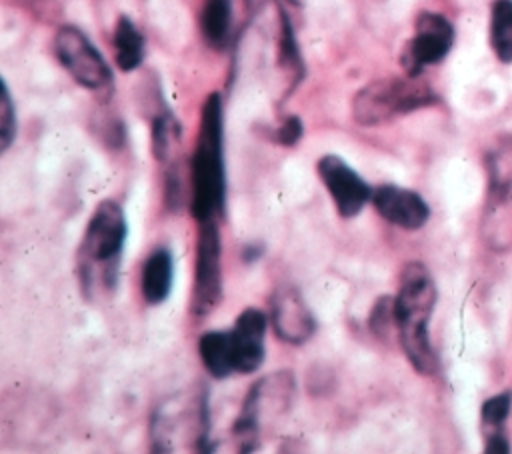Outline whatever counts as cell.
Listing matches in <instances>:
<instances>
[{
  "mask_svg": "<svg viewBox=\"0 0 512 454\" xmlns=\"http://www.w3.org/2000/svg\"><path fill=\"white\" fill-rule=\"evenodd\" d=\"M198 354H200L204 368L214 378H226L232 372H236L230 330L228 332H224V330L204 332L198 340Z\"/></svg>",
  "mask_w": 512,
  "mask_h": 454,
  "instance_id": "9a60e30c",
  "label": "cell"
},
{
  "mask_svg": "<svg viewBox=\"0 0 512 454\" xmlns=\"http://www.w3.org/2000/svg\"><path fill=\"white\" fill-rule=\"evenodd\" d=\"M278 64L292 76L294 84L304 76V62L292 30V24L284 10H280V36H278Z\"/></svg>",
  "mask_w": 512,
  "mask_h": 454,
  "instance_id": "d6986e66",
  "label": "cell"
},
{
  "mask_svg": "<svg viewBox=\"0 0 512 454\" xmlns=\"http://www.w3.org/2000/svg\"><path fill=\"white\" fill-rule=\"evenodd\" d=\"M126 236L128 224L122 206L116 200H102L94 208L78 248V282L88 300L114 294Z\"/></svg>",
  "mask_w": 512,
  "mask_h": 454,
  "instance_id": "7a4b0ae2",
  "label": "cell"
},
{
  "mask_svg": "<svg viewBox=\"0 0 512 454\" xmlns=\"http://www.w3.org/2000/svg\"><path fill=\"white\" fill-rule=\"evenodd\" d=\"M436 296V284L428 268L422 262H408L402 268L394 296L396 334L408 362L422 376H434L438 370V356L428 336Z\"/></svg>",
  "mask_w": 512,
  "mask_h": 454,
  "instance_id": "3957f363",
  "label": "cell"
},
{
  "mask_svg": "<svg viewBox=\"0 0 512 454\" xmlns=\"http://www.w3.org/2000/svg\"><path fill=\"white\" fill-rule=\"evenodd\" d=\"M486 174L480 232L490 248L506 252L512 248V138L504 136L486 154Z\"/></svg>",
  "mask_w": 512,
  "mask_h": 454,
  "instance_id": "5b68a950",
  "label": "cell"
},
{
  "mask_svg": "<svg viewBox=\"0 0 512 454\" xmlns=\"http://www.w3.org/2000/svg\"><path fill=\"white\" fill-rule=\"evenodd\" d=\"M288 2H292V4H302V0H288Z\"/></svg>",
  "mask_w": 512,
  "mask_h": 454,
  "instance_id": "4316f807",
  "label": "cell"
},
{
  "mask_svg": "<svg viewBox=\"0 0 512 454\" xmlns=\"http://www.w3.org/2000/svg\"><path fill=\"white\" fill-rule=\"evenodd\" d=\"M174 280V258L168 248H156L148 254L142 276H140V292L146 304L158 306L166 302L172 290Z\"/></svg>",
  "mask_w": 512,
  "mask_h": 454,
  "instance_id": "5bb4252c",
  "label": "cell"
},
{
  "mask_svg": "<svg viewBox=\"0 0 512 454\" xmlns=\"http://www.w3.org/2000/svg\"><path fill=\"white\" fill-rule=\"evenodd\" d=\"M490 48L502 64H512V0L490 4Z\"/></svg>",
  "mask_w": 512,
  "mask_h": 454,
  "instance_id": "ac0fdd59",
  "label": "cell"
},
{
  "mask_svg": "<svg viewBox=\"0 0 512 454\" xmlns=\"http://www.w3.org/2000/svg\"><path fill=\"white\" fill-rule=\"evenodd\" d=\"M180 138V124L172 116L170 110H160L152 118V152L154 158L166 162L170 158L172 148L178 144Z\"/></svg>",
  "mask_w": 512,
  "mask_h": 454,
  "instance_id": "ffe728a7",
  "label": "cell"
},
{
  "mask_svg": "<svg viewBox=\"0 0 512 454\" xmlns=\"http://www.w3.org/2000/svg\"><path fill=\"white\" fill-rule=\"evenodd\" d=\"M432 102H436V94L420 76L378 78L356 92L352 116L362 126H378Z\"/></svg>",
  "mask_w": 512,
  "mask_h": 454,
  "instance_id": "277c9868",
  "label": "cell"
},
{
  "mask_svg": "<svg viewBox=\"0 0 512 454\" xmlns=\"http://www.w3.org/2000/svg\"><path fill=\"white\" fill-rule=\"evenodd\" d=\"M200 32L214 50H224L232 34V0H204L200 8Z\"/></svg>",
  "mask_w": 512,
  "mask_h": 454,
  "instance_id": "2e32d148",
  "label": "cell"
},
{
  "mask_svg": "<svg viewBox=\"0 0 512 454\" xmlns=\"http://www.w3.org/2000/svg\"><path fill=\"white\" fill-rule=\"evenodd\" d=\"M222 244L216 220L198 222L196 268L192 288V312L204 316L212 312L222 298Z\"/></svg>",
  "mask_w": 512,
  "mask_h": 454,
  "instance_id": "ba28073f",
  "label": "cell"
},
{
  "mask_svg": "<svg viewBox=\"0 0 512 454\" xmlns=\"http://www.w3.org/2000/svg\"><path fill=\"white\" fill-rule=\"evenodd\" d=\"M16 136V110L10 96V88L2 82V102H0V152L4 154Z\"/></svg>",
  "mask_w": 512,
  "mask_h": 454,
  "instance_id": "603a6c76",
  "label": "cell"
},
{
  "mask_svg": "<svg viewBox=\"0 0 512 454\" xmlns=\"http://www.w3.org/2000/svg\"><path fill=\"white\" fill-rule=\"evenodd\" d=\"M114 62L122 72L136 70L144 60V36L128 16L116 20L112 32Z\"/></svg>",
  "mask_w": 512,
  "mask_h": 454,
  "instance_id": "e0dca14e",
  "label": "cell"
},
{
  "mask_svg": "<svg viewBox=\"0 0 512 454\" xmlns=\"http://www.w3.org/2000/svg\"><path fill=\"white\" fill-rule=\"evenodd\" d=\"M302 132H304L302 120H300L298 116L290 114V116H286L284 122L278 126L274 138H276V142L282 144V146H294V144L302 138Z\"/></svg>",
  "mask_w": 512,
  "mask_h": 454,
  "instance_id": "cb8c5ba5",
  "label": "cell"
},
{
  "mask_svg": "<svg viewBox=\"0 0 512 454\" xmlns=\"http://www.w3.org/2000/svg\"><path fill=\"white\" fill-rule=\"evenodd\" d=\"M270 322L274 334L292 346H300L310 340L316 330V320L302 294L286 284L274 290L270 300Z\"/></svg>",
  "mask_w": 512,
  "mask_h": 454,
  "instance_id": "8fae6325",
  "label": "cell"
},
{
  "mask_svg": "<svg viewBox=\"0 0 512 454\" xmlns=\"http://www.w3.org/2000/svg\"><path fill=\"white\" fill-rule=\"evenodd\" d=\"M484 452H490V454H504V452H510V444H508V438L506 434L500 430H492V432H486V446H484Z\"/></svg>",
  "mask_w": 512,
  "mask_h": 454,
  "instance_id": "d4e9b609",
  "label": "cell"
},
{
  "mask_svg": "<svg viewBox=\"0 0 512 454\" xmlns=\"http://www.w3.org/2000/svg\"><path fill=\"white\" fill-rule=\"evenodd\" d=\"M510 406H512V394H510V392H502V394H496V396L488 398V400L482 404V410H480V418H482L484 432L500 430L502 424H504L506 418H508Z\"/></svg>",
  "mask_w": 512,
  "mask_h": 454,
  "instance_id": "44dd1931",
  "label": "cell"
},
{
  "mask_svg": "<svg viewBox=\"0 0 512 454\" xmlns=\"http://www.w3.org/2000/svg\"><path fill=\"white\" fill-rule=\"evenodd\" d=\"M452 22L438 12H420L414 22V34L406 42L400 62L406 74L422 76L424 68L442 62L454 44Z\"/></svg>",
  "mask_w": 512,
  "mask_h": 454,
  "instance_id": "9c48e42d",
  "label": "cell"
},
{
  "mask_svg": "<svg viewBox=\"0 0 512 454\" xmlns=\"http://www.w3.org/2000/svg\"><path fill=\"white\" fill-rule=\"evenodd\" d=\"M372 206L386 222L402 230H418L430 218V208L418 192L394 184L378 186L372 192Z\"/></svg>",
  "mask_w": 512,
  "mask_h": 454,
  "instance_id": "4fadbf2b",
  "label": "cell"
},
{
  "mask_svg": "<svg viewBox=\"0 0 512 454\" xmlns=\"http://www.w3.org/2000/svg\"><path fill=\"white\" fill-rule=\"evenodd\" d=\"M368 326L378 338H388L392 330H396V316H394V298L392 296H380L376 304L372 306V312L368 316Z\"/></svg>",
  "mask_w": 512,
  "mask_h": 454,
  "instance_id": "7402d4cb",
  "label": "cell"
},
{
  "mask_svg": "<svg viewBox=\"0 0 512 454\" xmlns=\"http://www.w3.org/2000/svg\"><path fill=\"white\" fill-rule=\"evenodd\" d=\"M54 54L76 84L100 92L112 84V70L90 38L76 26H62L54 36Z\"/></svg>",
  "mask_w": 512,
  "mask_h": 454,
  "instance_id": "52a82bcc",
  "label": "cell"
},
{
  "mask_svg": "<svg viewBox=\"0 0 512 454\" xmlns=\"http://www.w3.org/2000/svg\"><path fill=\"white\" fill-rule=\"evenodd\" d=\"M292 396H294L292 372H276L252 384V388L248 390L242 402L240 414L232 426L240 452H252L258 448L262 426L270 418L284 414L290 408Z\"/></svg>",
  "mask_w": 512,
  "mask_h": 454,
  "instance_id": "8992f818",
  "label": "cell"
},
{
  "mask_svg": "<svg viewBox=\"0 0 512 454\" xmlns=\"http://www.w3.org/2000/svg\"><path fill=\"white\" fill-rule=\"evenodd\" d=\"M224 206V112L220 94L212 92L202 104L196 148L190 158V214L196 222L216 220Z\"/></svg>",
  "mask_w": 512,
  "mask_h": 454,
  "instance_id": "6da1fadb",
  "label": "cell"
},
{
  "mask_svg": "<svg viewBox=\"0 0 512 454\" xmlns=\"http://www.w3.org/2000/svg\"><path fill=\"white\" fill-rule=\"evenodd\" d=\"M262 256V248L258 246V244H248L246 248H244V252H242V258L246 260V262H252V260H256V258H260Z\"/></svg>",
  "mask_w": 512,
  "mask_h": 454,
  "instance_id": "484cf974",
  "label": "cell"
},
{
  "mask_svg": "<svg viewBox=\"0 0 512 454\" xmlns=\"http://www.w3.org/2000/svg\"><path fill=\"white\" fill-rule=\"evenodd\" d=\"M316 172L342 218H354L368 202H372L374 190L370 184L340 156L324 154L316 162Z\"/></svg>",
  "mask_w": 512,
  "mask_h": 454,
  "instance_id": "30bf717a",
  "label": "cell"
},
{
  "mask_svg": "<svg viewBox=\"0 0 512 454\" xmlns=\"http://www.w3.org/2000/svg\"><path fill=\"white\" fill-rule=\"evenodd\" d=\"M266 326H268V318L258 308L250 306L238 314V318L230 330L236 372L252 374L264 362Z\"/></svg>",
  "mask_w": 512,
  "mask_h": 454,
  "instance_id": "7c38bea8",
  "label": "cell"
}]
</instances>
